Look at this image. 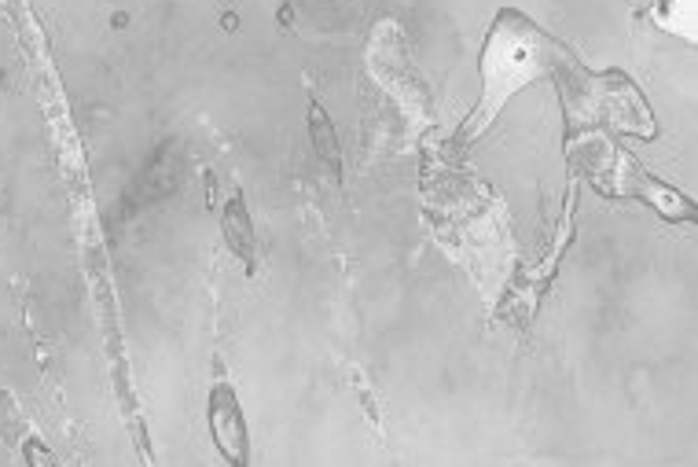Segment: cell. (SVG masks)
Masks as SVG:
<instances>
[{
    "label": "cell",
    "instance_id": "6da1fadb",
    "mask_svg": "<svg viewBox=\"0 0 698 467\" xmlns=\"http://www.w3.org/2000/svg\"><path fill=\"white\" fill-rule=\"evenodd\" d=\"M206 424H210V434L217 441L221 456L243 467L251 460V438H246V420H243V409H239V398L229 383H217L206 398Z\"/></svg>",
    "mask_w": 698,
    "mask_h": 467
},
{
    "label": "cell",
    "instance_id": "7a4b0ae2",
    "mask_svg": "<svg viewBox=\"0 0 698 467\" xmlns=\"http://www.w3.org/2000/svg\"><path fill=\"white\" fill-rule=\"evenodd\" d=\"M221 229H224V243H229V251L246 269H254L258 265V236H254V221H251V210H246V199H243L239 191L232 195L229 203H224Z\"/></svg>",
    "mask_w": 698,
    "mask_h": 467
},
{
    "label": "cell",
    "instance_id": "3957f363",
    "mask_svg": "<svg viewBox=\"0 0 698 467\" xmlns=\"http://www.w3.org/2000/svg\"><path fill=\"white\" fill-rule=\"evenodd\" d=\"M309 136H313V147H316L320 162L328 166V174H331L335 181H342V147H338V133H335L331 114L323 111L320 104L309 107Z\"/></svg>",
    "mask_w": 698,
    "mask_h": 467
}]
</instances>
